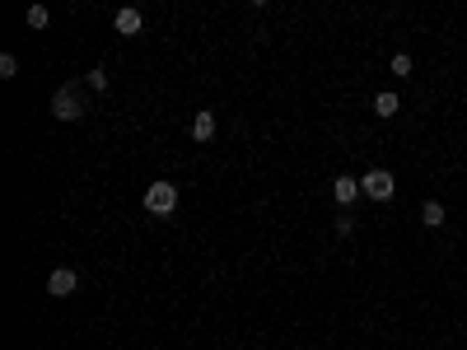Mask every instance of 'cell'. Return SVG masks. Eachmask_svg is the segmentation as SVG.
<instances>
[{
  "instance_id": "cell-1",
  "label": "cell",
  "mask_w": 467,
  "mask_h": 350,
  "mask_svg": "<svg viewBox=\"0 0 467 350\" xmlns=\"http://www.w3.org/2000/svg\"><path fill=\"white\" fill-rule=\"evenodd\" d=\"M145 211H150V215H173V211H178V187H173L169 178L150 183V187H145Z\"/></svg>"
},
{
  "instance_id": "cell-2",
  "label": "cell",
  "mask_w": 467,
  "mask_h": 350,
  "mask_svg": "<svg viewBox=\"0 0 467 350\" xmlns=\"http://www.w3.org/2000/svg\"><path fill=\"white\" fill-rule=\"evenodd\" d=\"M84 112H89V107H84V98H79L70 84H61V89L52 93V117H56V122H79Z\"/></svg>"
},
{
  "instance_id": "cell-3",
  "label": "cell",
  "mask_w": 467,
  "mask_h": 350,
  "mask_svg": "<svg viewBox=\"0 0 467 350\" xmlns=\"http://www.w3.org/2000/svg\"><path fill=\"white\" fill-rule=\"evenodd\" d=\"M360 187H365V197H369V201H392L397 178H392L388 168H374V173H365V178H360Z\"/></svg>"
},
{
  "instance_id": "cell-4",
  "label": "cell",
  "mask_w": 467,
  "mask_h": 350,
  "mask_svg": "<svg viewBox=\"0 0 467 350\" xmlns=\"http://www.w3.org/2000/svg\"><path fill=\"white\" fill-rule=\"evenodd\" d=\"M79 289V275L70 271V266H56V271L47 275V294H56V299H66V294H75Z\"/></svg>"
},
{
  "instance_id": "cell-5",
  "label": "cell",
  "mask_w": 467,
  "mask_h": 350,
  "mask_svg": "<svg viewBox=\"0 0 467 350\" xmlns=\"http://www.w3.org/2000/svg\"><path fill=\"white\" fill-rule=\"evenodd\" d=\"M332 197H337V206H355L365 197V187H360V178L342 173V178H332Z\"/></svg>"
},
{
  "instance_id": "cell-6",
  "label": "cell",
  "mask_w": 467,
  "mask_h": 350,
  "mask_svg": "<svg viewBox=\"0 0 467 350\" xmlns=\"http://www.w3.org/2000/svg\"><path fill=\"white\" fill-rule=\"evenodd\" d=\"M112 29L122 33V38H136V33L145 29V15H140V10H131V5H126V10H117V19H112Z\"/></svg>"
},
{
  "instance_id": "cell-7",
  "label": "cell",
  "mask_w": 467,
  "mask_h": 350,
  "mask_svg": "<svg viewBox=\"0 0 467 350\" xmlns=\"http://www.w3.org/2000/svg\"><path fill=\"white\" fill-rule=\"evenodd\" d=\"M397 107H402V98L392 89H383L378 98H374V117H397Z\"/></svg>"
},
{
  "instance_id": "cell-8",
  "label": "cell",
  "mask_w": 467,
  "mask_h": 350,
  "mask_svg": "<svg viewBox=\"0 0 467 350\" xmlns=\"http://www.w3.org/2000/svg\"><path fill=\"white\" fill-rule=\"evenodd\" d=\"M192 136H197V140L215 136V112H197V117H192Z\"/></svg>"
},
{
  "instance_id": "cell-9",
  "label": "cell",
  "mask_w": 467,
  "mask_h": 350,
  "mask_svg": "<svg viewBox=\"0 0 467 350\" xmlns=\"http://www.w3.org/2000/svg\"><path fill=\"white\" fill-rule=\"evenodd\" d=\"M420 225L439 229V225H444V206H439V201H425V206H420Z\"/></svg>"
},
{
  "instance_id": "cell-10",
  "label": "cell",
  "mask_w": 467,
  "mask_h": 350,
  "mask_svg": "<svg viewBox=\"0 0 467 350\" xmlns=\"http://www.w3.org/2000/svg\"><path fill=\"white\" fill-rule=\"evenodd\" d=\"M52 24V10L47 5H29V29H47Z\"/></svg>"
},
{
  "instance_id": "cell-11",
  "label": "cell",
  "mask_w": 467,
  "mask_h": 350,
  "mask_svg": "<svg viewBox=\"0 0 467 350\" xmlns=\"http://www.w3.org/2000/svg\"><path fill=\"white\" fill-rule=\"evenodd\" d=\"M15 75H19V56L5 52V56H0V79H15Z\"/></svg>"
},
{
  "instance_id": "cell-12",
  "label": "cell",
  "mask_w": 467,
  "mask_h": 350,
  "mask_svg": "<svg viewBox=\"0 0 467 350\" xmlns=\"http://www.w3.org/2000/svg\"><path fill=\"white\" fill-rule=\"evenodd\" d=\"M89 89H98V93L108 89V70H103V66H93L89 70Z\"/></svg>"
},
{
  "instance_id": "cell-13",
  "label": "cell",
  "mask_w": 467,
  "mask_h": 350,
  "mask_svg": "<svg viewBox=\"0 0 467 350\" xmlns=\"http://www.w3.org/2000/svg\"><path fill=\"white\" fill-rule=\"evenodd\" d=\"M392 75H411V56H406V52L392 56Z\"/></svg>"
},
{
  "instance_id": "cell-14",
  "label": "cell",
  "mask_w": 467,
  "mask_h": 350,
  "mask_svg": "<svg viewBox=\"0 0 467 350\" xmlns=\"http://www.w3.org/2000/svg\"><path fill=\"white\" fill-rule=\"evenodd\" d=\"M337 234H342V238L346 234H355V220H351V215H337Z\"/></svg>"
}]
</instances>
